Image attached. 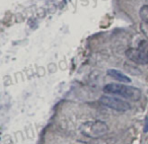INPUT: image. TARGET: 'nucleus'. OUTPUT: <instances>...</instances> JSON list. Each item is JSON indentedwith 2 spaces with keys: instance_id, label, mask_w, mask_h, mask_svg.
Returning a JSON list of instances; mask_svg holds the SVG:
<instances>
[{
  "instance_id": "obj_1",
  "label": "nucleus",
  "mask_w": 148,
  "mask_h": 144,
  "mask_svg": "<svg viewBox=\"0 0 148 144\" xmlns=\"http://www.w3.org/2000/svg\"><path fill=\"white\" fill-rule=\"evenodd\" d=\"M103 91L108 95H116L130 99V101H139L141 97V91L134 86L119 84V83H109L103 87Z\"/></svg>"
},
{
  "instance_id": "obj_2",
  "label": "nucleus",
  "mask_w": 148,
  "mask_h": 144,
  "mask_svg": "<svg viewBox=\"0 0 148 144\" xmlns=\"http://www.w3.org/2000/svg\"><path fill=\"white\" fill-rule=\"evenodd\" d=\"M109 128L103 121H87L80 126V132L86 137L99 138L105 135Z\"/></svg>"
},
{
  "instance_id": "obj_3",
  "label": "nucleus",
  "mask_w": 148,
  "mask_h": 144,
  "mask_svg": "<svg viewBox=\"0 0 148 144\" xmlns=\"http://www.w3.org/2000/svg\"><path fill=\"white\" fill-rule=\"evenodd\" d=\"M126 56L129 60L137 64H148V41L143 40L137 48H130L126 51Z\"/></svg>"
},
{
  "instance_id": "obj_4",
  "label": "nucleus",
  "mask_w": 148,
  "mask_h": 144,
  "mask_svg": "<svg viewBox=\"0 0 148 144\" xmlns=\"http://www.w3.org/2000/svg\"><path fill=\"white\" fill-rule=\"evenodd\" d=\"M99 101H101V103L103 104V105H105V106H107V107L111 108V109L116 110V111H119V112H125L131 109V105H130L129 103L123 101V99L114 97L103 95Z\"/></svg>"
},
{
  "instance_id": "obj_5",
  "label": "nucleus",
  "mask_w": 148,
  "mask_h": 144,
  "mask_svg": "<svg viewBox=\"0 0 148 144\" xmlns=\"http://www.w3.org/2000/svg\"><path fill=\"white\" fill-rule=\"evenodd\" d=\"M108 75H110L111 77H113L114 79L118 81H121L122 83H129L131 82V79L125 75L124 73H122L121 71L119 70H116V69H110L108 70Z\"/></svg>"
},
{
  "instance_id": "obj_6",
  "label": "nucleus",
  "mask_w": 148,
  "mask_h": 144,
  "mask_svg": "<svg viewBox=\"0 0 148 144\" xmlns=\"http://www.w3.org/2000/svg\"><path fill=\"white\" fill-rule=\"evenodd\" d=\"M140 17L143 21L148 23V5H143L139 11Z\"/></svg>"
},
{
  "instance_id": "obj_7",
  "label": "nucleus",
  "mask_w": 148,
  "mask_h": 144,
  "mask_svg": "<svg viewBox=\"0 0 148 144\" xmlns=\"http://www.w3.org/2000/svg\"><path fill=\"white\" fill-rule=\"evenodd\" d=\"M140 29H141L142 34L148 39V23L142 21V23H140Z\"/></svg>"
},
{
  "instance_id": "obj_8",
  "label": "nucleus",
  "mask_w": 148,
  "mask_h": 144,
  "mask_svg": "<svg viewBox=\"0 0 148 144\" xmlns=\"http://www.w3.org/2000/svg\"><path fill=\"white\" fill-rule=\"evenodd\" d=\"M144 132H148V118H146V122H145V129Z\"/></svg>"
}]
</instances>
